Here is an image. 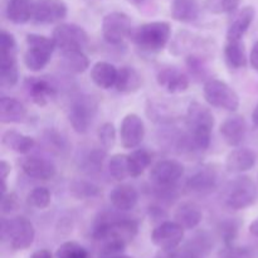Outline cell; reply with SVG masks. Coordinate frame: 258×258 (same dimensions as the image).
Segmentation results:
<instances>
[{"label": "cell", "mask_w": 258, "mask_h": 258, "mask_svg": "<svg viewBox=\"0 0 258 258\" xmlns=\"http://www.w3.org/2000/svg\"><path fill=\"white\" fill-rule=\"evenodd\" d=\"M67 5L63 0H34L33 20L39 24H54L67 17Z\"/></svg>", "instance_id": "5bb4252c"}, {"label": "cell", "mask_w": 258, "mask_h": 258, "mask_svg": "<svg viewBox=\"0 0 258 258\" xmlns=\"http://www.w3.org/2000/svg\"><path fill=\"white\" fill-rule=\"evenodd\" d=\"M25 43H27V49L23 57L25 67L33 72L42 71L48 64L53 52L57 48L54 40L53 38H48L45 35L30 33L27 35Z\"/></svg>", "instance_id": "8992f818"}, {"label": "cell", "mask_w": 258, "mask_h": 258, "mask_svg": "<svg viewBox=\"0 0 258 258\" xmlns=\"http://www.w3.org/2000/svg\"><path fill=\"white\" fill-rule=\"evenodd\" d=\"M2 238L14 251H24L32 246L35 238L34 226L27 217L23 216L10 219L3 218Z\"/></svg>", "instance_id": "5b68a950"}, {"label": "cell", "mask_w": 258, "mask_h": 258, "mask_svg": "<svg viewBox=\"0 0 258 258\" xmlns=\"http://www.w3.org/2000/svg\"><path fill=\"white\" fill-rule=\"evenodd\" d=\"M153 156L146 149H136L127 155L130 178H139L150 166Z\"/></svg>", "instance_id": "1f68e13d"}, {"label": "cell", "mask_w": 258, "mask_h": 258, "mask_svg": "<svg viewBox=\"0 0 258 258\" xmlns=\"http://www.w3.org/2000/svg\"><path fill=\"white\" fill-rule=\"evenodd\" d=\"M108 198H110L113 208L120 212H127L135 208L136 204H138L139 193L135 186L126 183H121L110 191Z\"/></svg>", "instance_id": "603a6c76"}, {"label": "cell", "mask_w": 258, "mask_h": 258, "mask_svg": "<svg viewBox=\"0 0 258 258\" xmlns=\"http://www.w3.org/2000/svg\"><path fill=\"white\" fill-rule=\"evenodd\" d=\"M237 234V226L233 222H224L221 226V236L223 237L224 242L227 244H231L233 239L236 238Z\"/></svg>", "instance_id": "7bdbcfd3"}, {"label": "cell", "mask_w": 258, "mask_h": 258, "mask_svg": "<svg viewBox=\"0 0 258 258\" xmlns=\"http://www.w3.org/2000/svg\"><path fill=\"white\" fill-rule=\"evenodd\" d=\"M174 219L185 231H190L199 226L203 219V212H202L201 207L194 202H183L175 209Z\"/></svg>", "instance_id": "d4e9b609"}, {"label": "cell", "mask_w": 258, "mask_h": 258, "mask_svg": "<svg viewBox=\"0 0 258 258\" xmlns=\"http://www.w3.org/2000/svg\"><path fill=\"white\" fill-rule=\"evenodd\" d=\"M52 38L55 47L63 50L81 49L88 45V34L82 27L73 23H60L53 29Z\"/></svg>", "instance_id": "8fae6325"}, {"label": "cell", "mask_w": 258, "mask_h": 258, "mask_svg": "<svg viewBox=\"0 0 258 258\" xmlns=\"http://www.w3.org/2000/svg\"><path fill=\"white\" fill-rule=\"evenodd\" d=\"M72 194L78 199H88L98 196L100 189L95 184L88 183V181H75L71 186Z\"/></svg>", "instance_id": "74e56055"}, {"label": "cell", "mask_w": 258, "mask_h": 258, "mask_svg": "<svg viewBox=\"0 0 258 258\" xmlns=\"http://www.w3.org/2000/svg\"><path fill=\"white\" fill-rule=\"evenodd\" d=\"M3 14L14 24H25L33 19L34 0H0Z\"/></svg>", "instance_id": "ac0fdd59"}, {"label": "cell", "mask_w": 258, "mask_h": 258, "mask_svg": "<svg viewBox=\"0 0 258 258\" xmlns=\"http://www.w3.org/2000/svg\"><path fill=\"white\" fill-rule=\"evenodd\" d=\"M219 131H221L222 138L226 141L227 145L231 148H237L246 138V121H244L243 116L232 115L222 122Z\"/></svg>", "instance_id": "44dd1931"}, {"label": "cell", "mask_w": 258, "mask_h": 258, "mask_svg": "<svg viewBox=\"0 0 258 258\" xmlns=\"http://www.w3.org/2000/svg\"><path fill=\"white\" fill-rule=\"evenodd\" d=\"M254 15H256V10L251 5L236 10L232 19L229 20L228 29H227V40L242 39L253 23Z\"/></svg>", "instance_id": "d6986e66"}, {"label": "cell", "mask_w": 258, "mask_h": 258, "mask_svg": "<svg viewBox=\"0 0 258 258\" xmlns=\"http://www.w3.org/2000/svg\"><path fill=\"white\" fill-rule=\"evenodd\" d=\"M252 121H253V125L258 127V103L256 107H254L253 112H252Z\"/></svg>", "instance_id": "681fc988"}, {"label": "cell", "mask_w": 258, "mask_h": 258, "mask_svg": "<svg viewBox=\"0 0 258 258\" xmlns=\"http://www.w3.org/2000/svg\"><path fill=\"white\" fill-rule=\"evenodd\" d=\"M171 38V25L168 22H149L133 30L130 39L139 49L148 53L161 52Z\"/></svg>", "instance_id": "3957f363"}, {"label": "cell", "mask_w": 258, "mask_h": 258, "mask_svg": "<svg viewBox=\"0 0 258 258\" xmlns=\"http://www.w3.org/2000/svg\"><path fill=\"white\" fill-rule=\"evenodd\" d=\"M128 2L133 3V4H135V5H139V4H143L145 0H128Z\"/></svg>", "instance_id": "816d5d0a"}, {"label": "cell", "mask_w": 258, "mask_h": 258, "mask_svg": "<svg viewBox=\"0 0 258 258\" xmlns=\"http://www.w3.org/2000/svg\"><path fill=\"white\" fill-rule=\"evenodd\" d=\"M118 70L113 64L108 62H100L95 63L91 68V80L97 87L102 90H110L115 87L116 78H117Z\"/></svg>", "instance_id": "4316f807"}, {"label": "cell", "mask_w": 258, "mask_h": 258, "mask_svg": "<svg viewBox=\"0 0 258 258\" xmlns=\"http://www.w3.org/2000/svg\"><path fill=\"white\" fill-rule=\"evenodd\" d=\"M249 233H251L252 236L258 237V218L254 219V221L249 224Z\"/></svg>", "instance_id": "c3c4849f"}, {"label": "cell", "mask_w": 258, "mask_h": 258, "mask_svg": "<svg viewBox=\"0 0 258 258\" xmlns=\"http://www.w3.org/2000/svg\"><path fill=\"white\" fill-rule=\"evenodd\" d=\"M186 66H188L189 71L196 77H204L206 75V67H204V62L202 57L197 54H190L186 58Z\"/></svg>", "instance_id": "60d3db41"}, {"label": "cell", "mask_w": 258, "mask_h": 258, "mask_svg": "<svg viewBox=\"0 0 258 258\" xmlns=\"http://www.w3.org/2000/svg\"><path fill=\"white\" fill-rule=\"evenodd\" d=\"M25 88L30 100L38 106H45L55 96V87L45 78L29 77L25 82Z\"/></svg>", "instance_id": "7402d4cb"}, {"label": "cell", "mask_w": 258, "mask_h": 258, "mask_svg": "<svg viewBox=\"0 0 258 258\" xmlns=\"http://www.w3.org/2000/svg\"><path fill=\"white\" fill-rule=\"evenodd\" d=\"M22 169L25 175L35 180H50L55 175V165L50 160L40 156H28L23 159Z\"/></svg>", "instance_id": "ffe728a7"}, {"label": "cell", "mask_w": 258, "mask_h": 258, "mask_svg": "<svg viewBox=\"0 0 258 258\" xmlns=\"http://www.w3.org/2000/svg\"><path fill=\"white\" fill-rule=\"evenodd\" d=\"M30 258H53V254L48 249H38L30 256Z\"/></svg>", "instance_id": "bcb514c9"}, {"label": "cell", "mask_w": 258, "mask_h": 258, "mask_svg": "<svg viewBox=\"0 0 258 258\" xmlns=\"http://www.w3.org/2000/svg\"><path fill=\"white\" fill-rule=\"evenodd\" d=\"M50 199H52L50 191L45 186H35L34 189L29 191L27 197L28 204L32 208L39 209V211H43V209L49 207Z\"/></svg>", "instance_id": "e575fe53"}, {"label": "cell", "mask_w": 258, "mask_h": 258, "mask_svg": "<svg viewBox=\"0 0 258 258\" xmlns=\"http://www.w3.org/2000/svg\"><path fill=\"white\" fill-rule=\"evenodd\" d=\"M224 58L232 70H241L247 66L248 58L246 53V45L243 40H227L224 45Z\"/></svg>", "instance_id": "f546056e"}, {"label": "cell", "mask_w": 258, "mask_h": 258, "mask_svg": "<svg viewBox=\"0 0 258 258\" xmlns=\"http://www.w3.org/2000/svg\"><path fill=\"white\" fill-rule=\"evenodd\" d=\"M98 103L90 95H80L73 98L68 107V121L77 134H86L92 126L97 113Z\"/></svg>", "instance_id": "ba28073f"}, {"label": "cell", "mask_w": 258, "mask_h": 258, "mask_svg": "<svg viewBox=\"0 0 258 258\" xmlns=\"http://www.w3.org/2000/svg\"><path fill=\"white\" fill-rule=\"evenodd\" d=\"M256 164V154L247 148H238L227 155L226 169L228 173L242 174L251 170Z\"/></svg>", "instance_id": "cb8c5ba5"}, {"label": "cell", "mask_w": 258, "mask_h": 258, "mask_svg": "<svg viewBox=\"0 0 258 258\" xmlns=\"http://www.w3.org/2000/svg\"><path fill=\"white\" fill-rule=\"evenodd\" d=\"M173 19L180 23L196 22L201 14L199 0H174L170 7Z\"/></svg>", "instance_id": "f1b7e54d"}, {"label": "cell", "mask_w": 258, "mask_h": 258, "mask_svg": "<svg viewBox=\"0 0 258 258\" xmlns=\"http://www.w3.org/2000/svg\"><path fill=\"white\" fill-rule=\"evenodd\" d=\"M19 206V199L15 193H4L2 198V213L3 214H9L14 212L15 209Z\"/></svg>", "instance_id": "b9f144b4"}, {"label": "cell", "mask_w": 258, "mask_h": 258, "mask_svg": "<svg viewBox=\"0 0 258 258\" xmlns=\"http://www.w3.org/2000/svg\"><path fill=\"white\" fill-rule=\"evenodd\" d=\"M204 98L211 106L223 108L226 111H237L239 107V97L236 91L218 78H209L203 87Z\"/></svg>", "instance_id": "9c48e42d"}, {"label": "cell", "mask_w": 258, "mask_h": 258, "mask_svg": "<svg viewBox=\"0 0 258 258\" xmlns=\"http://www.w3.org/2000/svg\"><path fill=\"white\" fill-rule=\"evenodd\" d=\"M241 0H204L207 10L212 14H227L236 12Z\"/></svg>", "instance_id": "8d00e7d4"}, {"label": "cell", "mask_w": 258, "mask_h": 258, "mask_svg": "<svg viewBox=\"0 0 258 258\" xmlns=\"http://www.w3.org/2000/svg\"><path fill=\"white\" fill-rule=\"evenodd\" d=\"M108 173L117 181H123L125 179L130 178L127 155L115 154V155L111 156L110 160H108Z\"/></svg>", "instance_id": "836d02e7"}, {"label": "cell", "mask_w": 258, "mask_h": 258, "mask_svg": "<svg viewBox=\"0 0 258 258\" xmlns=\"http://www.w3.org/2000/svg\"><path fill=\"white\" fill-rule=\"evenodd\" d=\"M186 189L196 194H209L218 186V174L212 166H203L186 180Z\"/></svg>", "instance_id": "2e32d148"}, {"label": "cell", "mask_w": 258, "mask_h": 258, "mask_svg": "<svg viewBox=\"0 0 258 258\" xmlns=\"http://www.w3.org/2000/svg\"><path fill=\"white\" fill-rule=\"evenodd\" d=\"M221 258H243V257H242L238 252L233 251V249H229V251L224 252V253L221 256Z\"/></svg>", "instance_id": "7dc6e473"}, {"label": "cell", "mask_w": 258, "mask_h": 258, "mask_svg": "<svg viewBox=\"0 0 258 258\" xmlns=\"http://www.w3.org/2000/svg\"><path fill=\"white\" fill-rule=\"evenodd\" d=\"M249 62L251 66L253 67V70H256L258 72V40L253 44L251 50V54H249Z\"/></svg>", "instance_id": "f6af8a7d"}, {"label": "cell", "mask_w": 258, "mask_h": 258, "mask_svg": "<svg viewBox=\"0 0 258 258\" xmlns=\"http://www.w3.org/2000/svg\"><path fill=\"white\" fill-rule=\"evenodd\" d=\"M57 258H88V252L77 242H64L55 252Z\"/></svg>", "instance_id": "d590c367"}, {"label": "cell", "mask_w": 258, "mask_h": 258, "mask_svg": "<svg viewBox=\"0 0 258 258\" xmlns=\"http://www.w3.org/2000/svg\"><path fill=\"white\" fill-rule=\"evenodd\" d=\"M101 258H133V257L126 256V254L121 253V254H115V256H110V257H101Z\"/></svg>", "instance_id": "f907efd6"}, {"label": "cell", "mask_w": 258, "mask_h": 258, "mask_svg": "<svg viewBox=\"0 0 258 258\" xmlns=\"http://www.w3.org/2000/svg\"><path fill=\"white\" fill-rule=\"evenodd\" d=\"M143 85V77L140 73L134 67H121L117 72L115 88L117 92L123 95H130V93L138 92Z\"/></svg>", "instance_id": "83f0119b"}, {"label": "cell", "mask_w": 258, "mask_h": 258, "mask_svg": "<svg viewBox=\"0 0 258 258\" xmlns=\"http://www.w3.org/2000/svg\"><path fill=\"white\" fill-rule=\"evenodd\" d=\"M139 232L138 222L131 218H102L96 223L92 237L101 244L116 243L127 246Z\"/></svg>", "instance_id": "7a4b0ae2"}, {"label": "cell", "mask_w": 258, "mask_h": 258, "mask_svg": "<svg viewBox=\"0 0 258 258\" xmlns=\"http://www.w3.org/2000/svg\"><path fill=\"white\" fill-rule=\"evenodd\" d=\"M10 171H12V166L8 161L2 160L0 163V176H2V190L3 194L7 193V179L9 176Z\"/></svg>", "instance_id": "ee69618b"}, {"label": "cell", "mask_w": 258, "mask_h": 258, "mask_svg": "<svg viewBox=\"0 0 258 258\" xmlns=\"http://www.w3.org/2000/svg\"><path fill=\"white\" fill-rule=\"evenodd\" d=\"M27 108L14 97L3 96L0 98V121L2 123H19L27 117Z\"/></svg>", "instance_id": "484cf974"}, {"label": "cell", "mask_w": 258, "mask_h": 258, "mask_svg": "<svg viewBox=\"0 0 258 258\" xmlns=\"http://www.w3.org/2000/svg\"><path fill=\"white\" fill-rule=\"evenodd\" d=\"M19 73L17 64V42L14 35L7 30L0 34V85L13 87L18 83Z\"/></svg>", "instance_id": "52a82bcc"}, {"label": "cell", "mask_w": 258, "mask_h": 258, "mask_svg": "<svg viewBox=\"0 0 258 258\" xmlns=\"http://www.w3.org/2000/svg\"><path fill=\"white\" fill-rule=\"evenodd\" d=\"M62 66L71 73H83L90 67V59L81 49L63 50Z\"/></svg>", "instance_id": "d6a6232c"}, {"label": "cell", "mask_w": 258, "mask_h": 258, "mask_svg": "<svg viewBox=\"0 0 258 258\" xmlns=\"http://www.w3.org/2000/svg\"><path fill=\"white\" fill-rule=\"evenodd\" d=\"M186 128L189 141L197 150H207L211 145L214 127V116L208 107L199 102H191L186 110Z\"/></svg>", "instance_id": "6da1fadb"}, {"label": "cell", "mask_w": 258, "mask_h": 258, "mask_svg": "<svg viewBox=\"0 0 258 258\" xmlns=\"http://www.w3.org/2000/svg\"><path fill=\"white\" fill-rule=\"evenodd\" d=\"M145 138V125L143 118L136 113H128L122 118L120 125L121 144L125 149H135Z\"/></svg>", "instance_id": "9a60e30c"}, {"label": "cell", "mask_w": 258, "mask_h": 258, "mask_svg": "<svg viewBox=\"0 0 258 258\" xmlns=\"http://www.w3.org/2000/svg\"><path fill=\"white\" fill-rule=\"evenodd\" d=\"M3 145L18 154H28L35 145L34 139L17 130H8L2 135Z\"/></svg>", "instance_id": "4dcf8cb0"}, {"label": "cell", "mask_w": 258, "mask_h": 258, "mask_svg": "<svg viewBox=\"0 0 258 258\" xmlns=\"http://www.w3.org/2000/svg\"><path fill=\"white\" fill-rule=\"evenodd\" d=\"M98 140H100L101 145L105 150L112 149L116 143V128L113 123L105 122L100 126L97 131Z\"/></svg>", "instance_id": "f35d334b"}, {"label": "cell", "mask_w": 258, "mask_h": 258, "mask_svg": "<svg viewBox=\"0 0 258 258\" xmlns=\"http://www.w3.org/2000/svg\"><path fill=\"white\" fill-rule=\"evenodd\" d=\"M257 194L254 181L249 176L239 175L226 184L222 199L232 211H243L256 202Z\"/></svg>", "instance_id": "277c9868"}, {"label": "cell", "mask_w": 258, "mask_h": 258, "mask_svg": "<svg viewBox=\"0 0 258 258\" xmlns=\"http://www.w3.org/2000/svg\"><path fill=\"white\" fill-rule=\"evenodd\" d=\"M158 85L169 93L185 92L189 87V77L176 67H165L156 76Z\"/></svg>", "instance_id": "e0dca14e"}, {"label": "cell", "mask_w": 258, "mask_h": 258, "mask_svg": "<svg viewBox=\"0 0 258 258\" xmlns=\"http://www.w3.org/2000/svg\"><path fill=\"white\" fill-rule=\"evenodd\" d=\"M185 229L175 221L161 222L151 232V242L161 251H171L178 248L184 238Z\"/></svg>", "instance_id": "7c38bea8"}, {"label": "cell", "mask_w": 258, "mask_h": 258, "mask_svg": "<svg viewBox=\"0 0 258 258\" xmlns=\"http://www.w3.org/2000/svg\"><path fill=\"white\" fill-rule=\"evenodd\" d=\"M158 258H202V256L193 251L190 247L185 246L181 249L175 248L171 251H161Z\"/></svg>", "instance_id": "ab89813d"}, {"label": "cell", "mask_w": 258, "mask_h": 258, "mask_svg": "<svg viewBox=\"0 0 258 258\" xmlns=\"http://www.w3.org/2000/svg\"><path fill=\"white\" fill-rule=\"evenodd\" d=\"M183 174L184 166L180 161L165 159L154 164L150 170V180L156 186L175 185Z\"/></svg>", "instance_id": "4fadbf2b"}, {"label": "cell", "mask_w": 258, "mask_h": 258, "mask_svg": "<svg viewBox=\"0 0 258 258\" xmlns=\"http://www.w3.org/2000/svg\"><path fill=\"white\" fill-rule=\"evenodd\" d=\"M133 23L122 12H111L102 19V37L108 44L118 45L131 37Z\"/></svg>", "instance_id": "30bf717a"}]
</instances>
